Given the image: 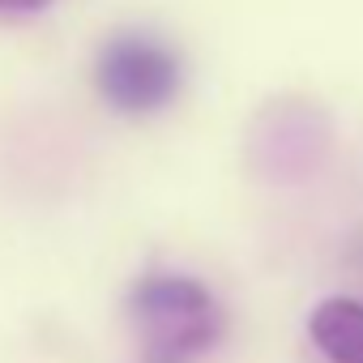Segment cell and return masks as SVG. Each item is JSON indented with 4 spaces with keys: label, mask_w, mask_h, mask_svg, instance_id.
<instances>
[{
    "label": "cell",
    "mask_w": 363,
    "mask_h": 363,
    "mask_svg": "<svg viewBox=\"0 0 363 363\" xmlns=\"http://www.w3.org/2000/svg\"><path fill=\"white\" fill-rule=\"evenodd\" d=\"M133 320L145 346V363H193L214 350L223 312L214 295L184 274H158L133 291Z\"/></svg>",
    "instance_id": "obj_1"
},
{
    "label": "cell",
    "mask_w": 363,
    "mask_h": 363,
    "mask_svg": "<svg viewBox=\"0 0 363 363\" xmlns=\"http://www.w3.org/2000/svg\"><path fill=\"white\" fill-rule=\"evenodd\" d=\"M94 82L116 111L150 116L179 94V60L145 35H120L99 52Z\"/></svg>",
    "instance_id": "obj_2"
},
{
    "label": "cell",
    "mask_w": 363,
    "mask_h": 363,
    "mask_svg": "<svg viewBox=\"0 0 363 363\" xmlns=\"http://www.w3.org/2000/svg\"><path fill=\"white\" fill-rule=\"evenodd\" d=\"M308 333L329 363H363V299H320L308 316Z\"/></svg>",
    "instance_id": "obj_3"
},
{
    "label": "cell",
    "mask_w": 363,
    "mask_h": 363,
    "mask_svg": "<svg viewBox=\"0 0 363 363\" xmlns=\"http://www.w3.org/2000/svg\"><path fill=\"white\" fill-rule=\"evenodd\" d=\"M52 0H0V13H39Z\"/></svg>",
    "instance_id": "obj_4"
}]
</instances>
